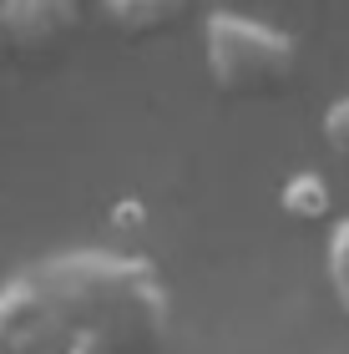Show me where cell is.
<instances>
[{
	"mask_svg": "<svg viewBox=\"0 0 349 354\" xmlns=\"http://www.w3.org/2000/svg\"><path fill=\"white\" fill-rule=\"evenodd\" d=\"M208 66L223 91H283L299 66V46L279 26L248 21V15H213Z\"/></svg>",
	"mask_w": 349,
	"mask_h": 354,
	"instance_id": "cell-1",
	"label": "cell"
},
{
	"mask_svg": "<svg viewBox=\"0 0 349 354\" xmlns=\"http://www.w3.org/2000/svg\"><path fill=\"white\" fill-rule=\"evenodd\" d=\"M283 207H289L294 218H304V223H319V218H329V207H334V192H329V183L319 172H294L289 183H283Z\"/></svg>",
	"mask_w": 349,
	"mask_h": 354,
	"instance_id": "cell-2",
	"label": "cell"
},
{
	"mask_svg": "<svg viewBox=\"0 0 349 354\" xmlns=\"http://www.w3.org/2000/svg\"><path fill=\"white\" fill-rule=\"evenodd\" d=\"M329 279H334V294L349 309V223H339L334 238H329Z\"/></svg>",
	"mask_w": 349,
	"mask_h": 354,
	"instance_id": "cell-3",
	"label": "cell"
},
{
	"mask_svg": "<svg viewBox=\"0 0 349 354\" xmlns=\"http://www.w3.org/2000/svg\"><path fill=\"white\" fill-rule=\"evenodd\" d=\"M324 142L339 157H349V96H339V102L324 111Z\"/></svg>",
	"mask_w": 349,
	"mask_h": 354,
	"instance_id": "cell-4",
	"label": "cell"
}]
</instances>
